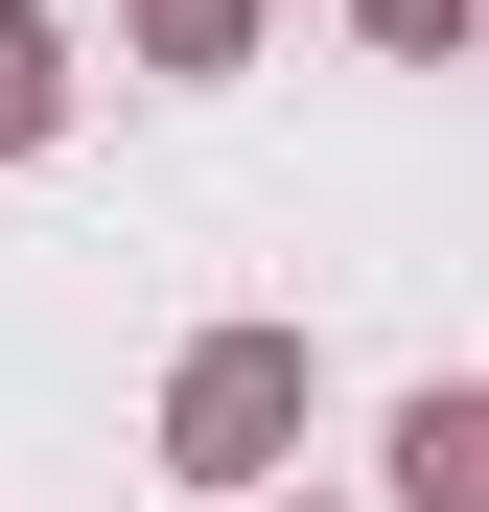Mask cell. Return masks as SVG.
Instances as JSON below:
<instances>
[{"mask_svg":"<svg viewBox=\"0 0 489 512\" xmlns=\"http://www.w3.org/2000/svg\"><path fill=\"white\" fill-rule=\"evenodd\" d=\"M303 419H326V350H303V326H210V350L163 373V466H187V489H280Z\"/></svg>","mask_w":489,"mask_h":512,"instance_id":"obj_1","label":"cell"},{"mask_svg":"<svg viewBox=\"0 0 489 512\" xmlns=\"http://www.w3.org/2000/svg\"><path fill=\"white\" fill-rule=\"evenodd\" d=\"M396 512H489V396H396Z\"/></svg>","mask_w":489,"mask_h":512,"instance_id":"obj_2","label":"cell"},{"mask_svg":"<svg viewBox=\"0 0 489 512\" xmlns=\"http://www.w3.org/2000/svg\"><path fill=\"white\" fill-rule=\"evenodd\" d=\"M350 24H373V47H466V0H350Z\"/></svg>","mask_w":489,"mask_h":512,"instance_id":"obj_5","label":"cell"},{"mask_svg":"<svg viewBox=\"0 0 489 512\" xmlns=\"http://www.w3.org/2000/svg\"><path fill=\"white\" fill-rule=\"evenodd\" d=\"M117 47L163 70V94H210V70H257V0H117Z\"/></svg>","mask_w":489,"mask_h":512,"instance_id":"obj_3","label":"cell"},{"mask_svg":"<svg viewBox=\"0 0 489 512\" xmlns=\"http://www.w3.org/2000/svg\"><path fill=\"white\" fill-rule=\"evenodd\" d=\"M47 140H70V24L0 0V163H47Z\"/></svg>","mask_w":489,"mask_h":512,"instance_id":"obj_4","label":"cell"}]
</instances>
